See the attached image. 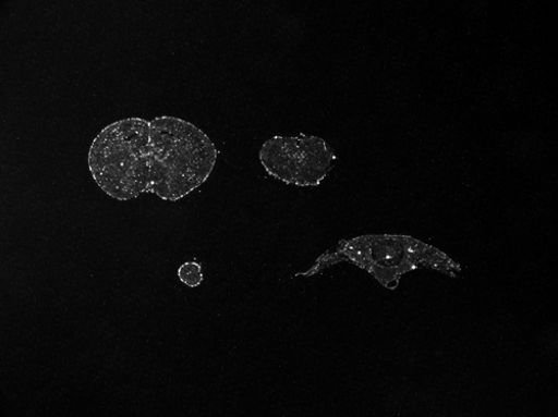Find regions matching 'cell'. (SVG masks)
Masks as SVG:
<instances>
[{"instance_id": "1", "label": "cell", "mask_w": 558, "mask_h": 417, "mask_svg": "<svg viewBox=\"0 0 558 417\" xmlns=\"http://www.w3.org/2000/svg\"><path fill=\"white\" fill-rule=\"evenodd\" d=\"M217 149L194 124L172 116L131 118L105 127L88 151V168L111 198L128 201L143 194L178 201L211 174Z\"/></svg>"}, {"instance_id": "2", "label": "cell", "mask_w": 558, "mask_h": 417, "mask_svg": "<svg viewBox=\"0 0 558 417\" xmlns=\"http://www.w3.org/2000/svg\"><path fill=\"white\" fill-rule=\"evenodd\" d=\"M341 261H350L365 269L389 290H396L401 274L427 266L444 272L459 267L438 249L408 236H363L341 242L335 249L317 259L303 275H313Z\"/></svg>"}, {"instance_id": "4", "label": "cell", "mask_w": 558, "mask_h": 417, "mask_svg": "<svg viewBox=\"0 0 558 417\" xmlns=\"http://www.w3.org/2000/svg\"><path fill=\"white\" fill-rule=\"evenodd\" d=\"M178 277L185 286L199 287L204 281L203 267L198 262H184L178 269Z\"/></svg>"}, {"instance_id": "3", "label": "cell", "mask_w": 558, "mask_h": 417, "mask_svg": "<svg viewBox=\"0 0 558 417\" xmlns=\"http://www.w3.org/2000/svg\"><path fill=\"white\" fill-rule=\"evenodd\" d=\"M259 159L267 173L299 187H316L335 168L331 146L316 136H275L266 142Z\"/></svg>"}]
</instances>
